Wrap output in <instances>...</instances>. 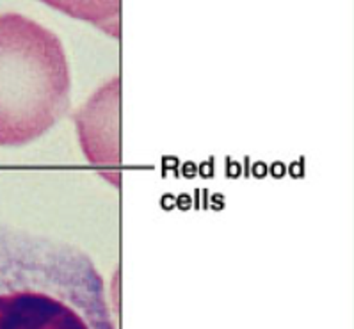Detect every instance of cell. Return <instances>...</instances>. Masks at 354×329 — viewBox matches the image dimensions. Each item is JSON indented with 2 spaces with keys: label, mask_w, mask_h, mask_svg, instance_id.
I'll list each match as a JSON object with an SVG mask.
<instances>
[{
  "label": "cell",
  "mask_w": 354,
  "mask_h": 329,
  "mask_svg": "<svg viewBox=\"0 0 354 329\" xmlns=\"http://www.w3.org/2000/svg\"><path fill=\"white\" fill-rule=\"evenodd\" d=\"M0 329H116L104 278L79 247L0 225Z\"/></svg>",
  "instance_id": "cell-1"
},
{
  "label": "cell",
  "mask_w": 354,
  "mask_h": 329,
  "mask_svg": "<svg viewBox=\"0 0 354 329\" xmlns=\"http://www.w3.org/2000/svg\"><path fill=\"white\" fill-rule=\"evenodd\" d=\"M70 102V64L57 34L20 13L0 15V146L43 138Z\"/></svg>",
  "instance_id": "cell-2"
},
{
  "label": "cell",
  "mask_w": 354,
  "mask_h": 329,
  "mask_svg": "<svg viewBox=\"0 0 354 329\" xmlns=\"http://www.w3.org/2000/svg\"><path fill=\"white\" fill-rule=\"evenodd\" d=\"M82 153L105 180L120 185V79L96 89L75 114Z\"/></svg>",
  "instance_id": "cell-3"
},
{
  "label": "cell",
  "mask_w": 354,
  "mask_h": 329,
  "mask_svg": "<svg viewBox=\"0 0 354 329\" xmlns=\"http://www.w3.org/2000/svg\"><path fill=\"white\" fill-rule=\"evenodd\" d=\"M75 20L88 21L114 39L120 38L121 0H39Z\"/></svg>",
  "instance_id": "cell-4"
}]
</instances>
